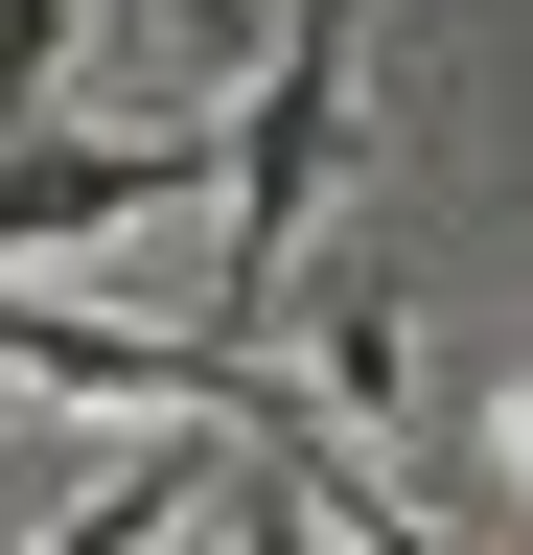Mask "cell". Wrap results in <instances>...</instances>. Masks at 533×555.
<instances>
[{"label":"cell","mask_w":533,"mask_h":555,"mask_svg":"<svg viewBox=\"0 0 533 555\" xmlns=\"http://www.w3.org/2000/svg\"><path fill=\"white\" fill-rule=\"evenodd\" d=\"M348 69H371V0H279V69H255V116L210 139V208H232V255H210V347H255V324L302 301L325 163H348Z\"/></svg>","instance_id":"1"},{"label":"cell","mask_w":533,"mask_h":555,"mask_svg":"<svg viewBox=\"0 0 533 555\" xmlns=\"http://www.w3.org/2000/svg\"><path fill=\"white\" fill-rule=\"evenodd\" d=\"M210 163L186 139H0V278H47V255H93L116 208H186Z\"/></svg>","instance_id":"2"},{"label":"cell","mask_w":533,"mask_h":555,"mask_svg":"<svg viewBox=\"0 0 533 555\" xmlns=\"http://www.w3.org/2000/svg\"><path fill=\"white\" fill-rule=\"evenodd\" d=\"M232 509V463L210 440H140V463H116V486H71V509H47L24 555H186V532H210Z\"/></svg>","instance_id":"3"},{"label":"cell","mask_w":533,"mask_h":555,"mask_svg":"<svg viewBox=\"0 0 533 555\" xmlns=\"http://www.w3.org/2000/svg\"><path fill=\"white\" fill-rule=\"evenodd\" d=\"M279 509H302V555H464V532H418V509H394L348 440H279Z\"/></svg>","instance_id":"4"},{"label":"cell","mask_w":533,"mask_h":555,"mask_svg":"<svg viewBox=\"0 0 533 555\" xmlns=\"http://www.w3.org/2000/svg\"><path fill=\"white\" fill-rule=\"evenodd\" d=\"M47 69H71V0H0V139H47Z\"/></svg>","instance_id":"5"},{"label":"cell","mask_w":533,"mask_h":555,"mask_svg":"<svg viewBox=\"0 0 533 555\" xmlns=\"http://www.w3.org/2000/svg\"><path fill=\"white\" fill-rule=\"evenodd\" d=\"M210 555H302V509H279V486H232V509H210Z\"/></svg>","instance_id":"6"}]
</instances>
